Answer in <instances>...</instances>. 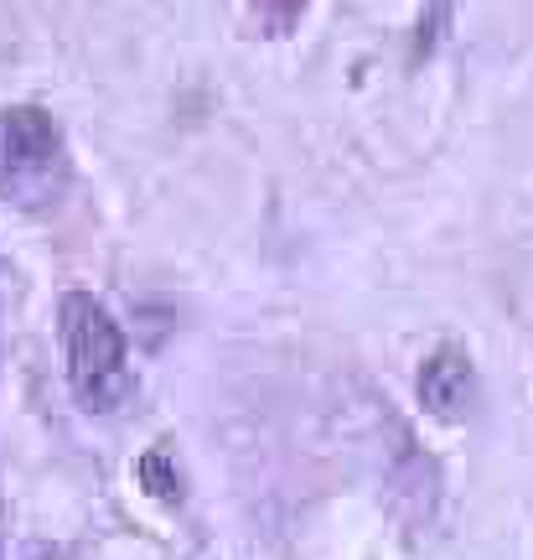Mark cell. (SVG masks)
<instances>
[{
	"instance_id": "cell-1",
	"label": "cell",
	"mask_w": 533,
	"mask_h": 560,
	"mask_svg": "<svg viewBox=\"0 0 533 560\" xmlns=\"http://www.w3.org/2000/svg\"><path fill=\"white\" fill-rule=\"evenodd\" d=\"M58 332H62V359H68V384L73 400L88 416H109L135 395V369H130V348L109 306L88 291H68L58 306Z\"/></svg>"
},
{
	"instance_id": "cell-2",
	"label": "cell",
	"mask_w": 533,
	"mask_h": 560,
	"mask_svg": "<svg viewBox=\"0 0 533 560\" xmlns=\"http://www.w3.org/2000/svg\"><path fill=\"white\" fill-rule=\"evenodd\" d=\"M68 187V145L42 104L0 109V202L37 213Z\"/></svg>"
},
{
	"instance_id": "cell-3",
	"label": "cell",
	"mask_w": 533,
	"mask_h": 560,
	"mask_svg": "<svg viewBox=\"0 0 533 560\" xmlns=\"http://www.w3.org/2000/svg\"><path fill=\"white\" fill-rule=\"evenodd\" d=\"M419 405L440 420H455L472 405V359L461 348H435L425 369H419Z\"/></svg>"
},
{
	"instance_id": "cell-4",
	"label": "cell",
	"mask_w": 533,
	"mask_h": 560,
	"mask_svg": "<svg viewBox=\"0 0 533 560\" xmlns=\"http://www.w3.org/2000/svg\"><path fill=\"white\" fill-rule=\"evenodd\" d=\"M135 472H140V482H145V488H151L161 503H177L181 499V472L171 467V457H166L161 446H151V452L140 457Z\"/></svg>"
},
{
	"instance_id": "cell-5",
	"label": "cell",
	"mask_w": 533,
	"mask_h": 560,
	"mask_svg": "<svg viewBox=\"0 0 533 560\" xmlns=\"http://www.w3.org/2000/svg\"><path fill=\"white\" fill-rule=\"evenodd\" d=\"M254 5L264 16V26H270V37H285L300 21V11H306V0H254Z\"/></svg>"
}]
</instances>
